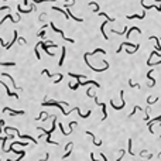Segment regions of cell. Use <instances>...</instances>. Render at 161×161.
<instances>
[{"label": "cell", "instance_id": "44dd1931", "mask_svg": "<svg viewBox=\"0 0 161 161\" xmlns=\"http://www.w3.org/2000/svg\"><path fill=\"white\" fill-rule=\"evenodd\" d=\"M3 124H4V120H0V126H3ZM1 130V129H0Z\"/></svg>", "mask_w": 161, "mask_h": 161}, {"label": "cell", "instance_id": "9a60e30c", "mask_svg": "<svg viewBox=\"0 0 161 161\" xmlns=\"http://www.w3.org/2000/svg\"><path fill=\"white\" fill-rule=\"evenodd\" d=\"M44 1H55V0H34V3H44Z\"/></svg>", "mask_w": 161, "mask_h": 161}, {"label": "cell", "instance_id": "3957f363", "mask_svg": "<svg viewBox=\"0 0 161 161\" xmlns=\"http://www.w3.org/2000/svg\"><path fill=\"white\" fill-rule=\"evenodd\" d=\"M3 112H10L13 116H18V114H24L23 110H13V109H10V107H4L3 109Z\"/></svg>", "mask_w": 161, "mask_h": 161}, {"label": "cell", "instance_id": "8992f818", "mask_svg": "<svg viewBox=\"0 0 161 161\" xmlns=\"http://www.w3.org/2000/svg\"><path fill=\"white\" fill-rule=\"evenodd\" d=\"M65 54H66V48H65V47H62V55H61V59H59V62H58V65H59V66H62V65H64Z\"/></svg>", "mask_w": 161, "mask_h": 161}, {"label": "cell", "instance_id": "277c9868", "mask_svg": "<svg viewBox=\"0 0 161 161\" xmlns=\"http://www.w3.org/2000/svg\"><path fill=\"white\" fill-rule=\"evenodd\" d=\"M0 83H1V85H3V86H4V88H6V91H7V95H9V96H13V97H18V95H17V93H14V92H10V88H9V86H7V83H4V82H3V80H0Z\"/></svg>", "mask_w": 161, "mask_h": 161}, {"label": "cell", "instance_id": "5bb4252c", "mask_svg": "<svg viewBox=\"0 0 161 161\" xmlns=\"http://www.w3.org/2000/svg\"><path fill=\"white\" fill-rule=\"evenodd\" d=\"M129 153L131 154V156H134V153L131 151V140H129Z\"/></svg>", "mask_w": 161, "mask_h": 161}, {"label": "cell", "instance_id": "9c48e42d", "mask_svg": "<svg viewBox=\"0 0 161 161\" xmlns=\"http://www.w3.org/2000/svg\"><path fill=\"white\" fill-rule=\"evenodd\" d=\"M1 75H3V76H7V78H9V79H10V82H11V83H13V86H14V88H17V89H18V86H17L16 83H14V79H13V76H10V75H9V74H7V72H3V74H1Z\"/></svg>", "mask_w": 161, "mask_h": 161}, {"label": "cell", "instance_id": "5b68a950", "mask_svg": "<svg viewBox=\"0 0 161 161\" xmlns=\"http://www.w3.org/2000/svg\"><path fill=\"white\" fill-rule=\"evenodd\" d=\"M13 35H14L13 41H10L9 44H6V45H4V48H6V49H10V47H11V45H13V44L16 43V40H17V31H14V32H13Z\"/></svg>", "mask_w": 161, "mask_h": 161}, {"label": "cell", "instance_id": "8fae6325", "mask_svg": "<svg viewBox=\"0 0 161 161\" xmlns=\"http://www.w3.org/2000/svg\"><path fill=\"white\" fill-rule=\"evenodd\" d=\"M47 116H48V113L41 112V113H40V116H38V117H35V120H45V119H47Z\"/></svg>", "mask_w": 161, "mask_h": 161}, {"label": "cell", "instance_id": "6da1fadb", "mask_svg": "<svg viewBox=\"0 0 161 161\" xmlns=\"http://www.w3.org/2000/svg\"><path fill=\"white\" fill-rule=\"evenodd\" d=\"M49 26H51V27H52V30H54V31H55V32H58V34H59V35H61V37H62V38H64V40H66V41H68V43H75V41H74V40H72V38H66V37H65V34H64V31H62V30H59V28H57V27H55V24H54V23H51V24H49Z\"/></svg>", "mask_w": 161, "mask_h": 161}, {"label": "cell", "instance_id": "4fadbf2b", "mask_svg": "<svg viewBox=\"0 0 161 161\" xmlns=\"http://www.w3.org/2000/svg\"><path fill=\"white\" fill-rule=\"evenodd\" d=\"M144 16H145V14L143 13V14H140V16H139V14H134V16H127V18H129V20H130V18H144Z\"/></svg>", "mask_w": 161, "mask_h": 161}, {"label": "cell", "instance_id": "2e32d148", "mask_svg": "<svg viewBox=\"0 0 161 161\" xmlns=\"http://www.w3.org/2000/svg\"><path fill=\"white\" fill-rule=\"evenodd\" d=\"M44 35H45V30H44V28H43V30H41V31L38 32V37H44Z\"/></svg>", "mask_w": 161, "mask_h": 161}, {"label": "cell", "instance_id": "30bf717a", "mask_svg": "<svg viewBox=\"0 0 161 161\" xmlns=\"http://www.w3.org/2000/svg\"><path fill=\"white\" fill-rule=\"evenodd\" d=\"M106 21H107V20H106ZM106 21L100 26V31H102V34H103V38H105V40H109V37H107V35H106V32H105V26H106Z\"/></svg>", "mask_w": 161, "mask_h": 161}, {"label": "cell", "instance_id": "7a4b0ae2", "mask_svg": "<svg viewBox=\"0 0 161 161\" xmlns=\"http://www.w3.org/2000/svg\"><path fill=\"white\" fill-rule=\"evenodd\" d=\"M17 10H18V13L28 14V13H31V11H35V10H37V6H35V4H31V9H27V10H26V9H21V6L18 4V6H17Z\"/></svg>", "mask_w": 161, "mask_h": 161}, {"label": "cell", "instance_id": "52a82bcc", "mask_svg": "<svg viewBox=\"0 0 161 161\" xmlns=\"http://www.w3.org/2000/svg\"><path fill=\"white\" fill-rule=\"evenodd\" d=\"M9 18H10V20H11L13 23H17V21H18V20H16V18H13V17H11V14H7V16H4V17H3V20L0 21V24H3V23H4L6 20H9Z\"/></svg>", "mask_w": 161, "mask_h": 161}, {"label": "cell", "instance_id": "e0dca14e", "mask_svg": "<svg viewBox=\"0 0 161 161\" xmlns=\"http://www.w3.org/2000/svg\"><path fill=\"white\" fill-rule=\"evenodd\" d=\"M18 43H20V44H26L27 41H26V40H24L23 37H20V38H18Z\"/></svg>", "mask_w": 161, "mask_h": 161}, {"label": "cell", "instance_id": "ba28073f", "mask_svg": "<svg viewBox=\"0 0 161 161\" xmlns=\"http://www.w3.org/2000/svg\"><path fill=\"white\" fill-rule=\"evenodd\" d=\"M69 76H72V78H76V79H85V78H86L85 75H79V74H74V72H69Z\"/></svg>", "mask_w": 161, "mask_h": 161}, {"label": "cell", "instance_id": "7c38bea8", "mask_svg": "<svg viewBox=\"0 0 161 161\" xmlns=\"http://www.w3.org/2000/svg\"><path fill=\"white\" fill-rule=\"evenodd\" d=\"M0 65H3V66H14L16 62H13V61H10V62H1L0 61Z\"/></svg>", "mask_w": 161, "mask_h": 161}, {"label": "cell", "instance_id": "ac0fdd59", "mask_svg": "<svg viewBox=\"0 0 161 161\" xmlns=\"http://www.w3.org/2000/svg\"><path fill=\"white\" fill-rule=\"evenodd\" d=\"M49 158V153L47 151V154H45V158H43V160H40V161H47Z\"/></svg>", "mask_w": 161, "mask_h": 161}, {"label": "cell", "instance_id": "ffe728a7", "mask_svg": "<svg viewBox=\"0 0 161 161\" xmlns=\"http://www.w3.org/2000/svg\"><path fill=\"white\" fill-rule=\"evenodd\" d=\"M7 9H10V7H7V6H3V7H0V10H7Z\"/></svg>", "mask_w": 161, "mask_h": 161}, {"label": "cell", "instance_id": "d6986e66", "mask_svg": "<svg viewBox=\"0 0 161 161\" xmlns=\"http://www.w3.org/2000/svg\"><path fill=\"white\" fill-rule=\"evenodd\" d=\"M100 157L103 158V161H107V158H106V156H105V154H100Z\"/></svg>", "mask_w": 161, "mask_h": 161}]
</instances>
